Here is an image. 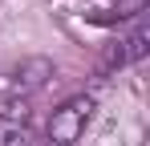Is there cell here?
<instances>
[{"label":"cell","mask_w":150,"mask_h":146,"mask_svg":"<svg viewBox=\"0 0 150 146\" xmlns=\"http://www.w3.org/2000/svg\"><path fill=\"white\" fill-rule=\"evenodd\" d=\"M89 118H93V97L89 94H77L69 101H61L49 118V146H73L85 134Z\"/></svg>","instance_id":"cell-1"},{"label":"cell","mask_w":150,"mask_h":146,"mask_svg":"<svg viewBox=\"0 0 150 146\" xmlns=\"http://www.w3.org/2000/svg\"><path fill=\"white\" fill-rule=\"evenodd\" d=\"M146 49H150V28H146V24H138V28H134L130 37L114 41V45L101 53V65H98V73H101V77H110V73L126 69V65L142 61V57H146Z\"/></svg>","instance_id":"cell-2"},{"label":"cell","mask_w":150,"mask_h":146,"mask_svg":"<svg viewBox=\"0 0 150 146\" xmlns=\"http://www.w3.org/2000/svg\"><path fill=\"white\" fill-rule=\"evenodd\" d=\"M0 146H37L25 101H21V106H16V101H4V106H0Z\"/></svg>","instance_id":"cell-3"},{"label":"cell","mask_w":150,"mask_h":146,"mask_svg":"<svg viewBox=\"0 0 150 146\" xmlns=\"http://www.w3.org/2000/svg\"><path fill=\"white\" fill-rule=\"evenodd\" d=\"M53 77V61H45V57H33V61H25L21 69H16V89H41L45 81Z\"/></svg>","instance_id":"cell-4"}]
</instances>
